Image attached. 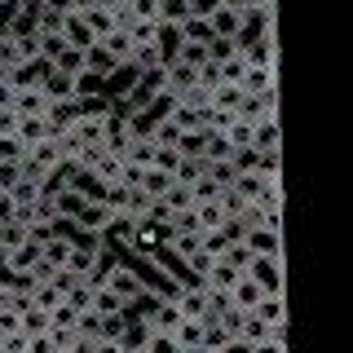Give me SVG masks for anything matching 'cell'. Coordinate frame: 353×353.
Instances as JSON below:
<instances>
[{"instance_id":"cell-17","label":"cell","mask_w":353,"mask_h":353,"mask_svg":"<svg viewBox=\"0 0 353 353\" xmlns=\"http://www.w3.org/2000/svg\"><path fill=\"white\" fill-rule=\"evenodd\" d=\"M256 318H265V323H287V292H279V296H261V305L252 309Z\"/></svg>"},{"instance_id":"cell-37","label":"cell","mask_w":353,"mask_h":353,"mask_svg":"<svg viewBox=\"0 0 353 353\" xmlns=\"http://www.w3.org/2000/svg\"><path fill=\"white\" fill-rule=\"evenodd\" d=\"M190 190H194V203H216V199H221V185H216V181H212L208 172L199 176V181L190 185Z\"/></svg>"},{"instance_id":"cell-44","label":"cell","mask_w":353,"mask_h":353,"mask_svg":"<svg viewBox=\"0 0 353 353\" xmlns=\"http://www.w3.org/2000/svg\"><path fill=\"white\" fill-rule=\"evenodd\" d=\"M22 176L18 163H0V190H14V181Z\"/></svg>"},{"instance_id":"cell-45","label":"cell","mask_w":353,"mask_h":353,"mask_svg":"<svg viewBox=\"0 0 353 353\" xmlns=\"http://www.w3.org/2000/svg\"><path fill=\"white\" fill-rule=\"evenodd\" d=\"M14 216H18L14 194H9V190H0V221H14Z\"/></svg>"},{"instance_id":"cell-13","label":"cell","mask_w":353,"mask_h":353,"mask_svg":"<svg viewBox=\"0 0 353 353\" xmlns=\"http://www.w3.org/2000/svg\"><path fill=\"white\" fill-rule=\"evenodd\" d=\"M93 314H102V318H110V314H128V305H124V296H115L106 283H93Z\"/></svg>"},{"instance_id":"cell-1","label":"cell","mask_w":353,"mask_h":353,"mask_svg":"<svg viewBox=\"0 0 353 353\" xmlns=\"http://www.w3.org/2000/svg\"><path fill=\"white\" fill-rule=\"evenodd\" d=\"M97 283H106L115 296H124V305H128V309H132V305L141 301V296L150 292L146 279H141V274L132 270V265H119V261H115V265L106 261V265H102V274H97Z\"/></svg>"},{"instance_id":"cell-49","label":"cell","mask_w":353,"mask_h":353,"mask_svg":"<svg viewBox=\"0 0 353 353\" xmlns=\"http://www.w3.org/2000/svg\"><path fill=\"white\" fill-rule=\"evenodd\" d=\"M97 5V0H71V9H75V14H84V9H93Z\"/></svg>"},{"instance_id":"cell-42","label":"cell","mask_w":353,"mask_h":353,"mask_svg":"<svg viewBox=\"0 0 353 353\" xmlns=\"http://www.w3.org/2000/svg\"><path fill=\"white\" fill-rule=\"evenodd\" d=\"M9 132H18V110L0 106V137H9Z\"/></svg>"},{"instance_id":"cell-6","label":"cell","mask_w":353,"mask_h":353,"mask_svg":"<svg viewBox=\"0 0 353 353\" xmlns=\"http://www.w3.org/2000/svg\"><path fill=\"white\" fill-rule=\"evenodd\" d=\"M110 216H115V212H110L106 203H84L80 216H75V230H80V234H106Z\"/></svg>"},{"instance_id":"cell-8","label":"cell","mask_w":353,"mask_h":353,"mask_svg":"<svg viewBox=\"0 0 353 353\" xmlns=\"http://www.w3.org/2000/svg\"><path fill=\"white\" fill-rule=\"evenodd\" d=\"M248 18H252V14H239V9H225V5H221L208 22H212V36H230V40H239L243 31H248Z\"/></svg>"},{"instance_id":"cell-14","label":"cell","mask_w":353,"mask_h":353,"mask_svg":"<svg viewBox=\"0 0 353 353\" xmlns=\"http://www.w3.org/2000/svg\"><path fill=\"white\" fill-rule=\"evenodd\" d=\"M274 88V66L265 62H248V75H243V93H270Z\"/></svg>"},{"instance_id":"cell-39","label":"cell","mask_w":353,"mask_h":353,"mask_svg":"<svg viewBox=\"0 0 353 353\" xmlns=\"http://www.w3.org/2000/svg\"><path fill=\"white\" fill-rule=\"evenodd\" d=\"M221 256H225L230 265H239V270H248V265H252V248H248V243L239 239V243H230V248L221 252Z\"/></svg>"},{"instance_id":"cell-36","label":"cell","mask_w":353,"mask_h":353,"mask_svg":"<svg viewBox=\"0 0 353 353\" xmlns=\"http://www.w3.org/2000/svg\"><path fill=\"white\" fill-rule=\"evenodd\" d=\"M154 168H163V172L176 176V168H181V150H176V146H159V141H154Z\"/></svg>"},{"instance_id":"cell-33","label":"cell","mask_w":353,"mask_h":353,"mask_svg":"<svg viewBox=\"0 0 353 353\" xmlns=\"http://www.w3.org/2000/svg\"><path fill=\"white\" fill-rule=\"evenodd\" d=\"M84 18H88V27H93V36H97V40H102L106 31H115V18H110V9H106V5L84 9Z\"/></svg>"},{"instance_id":"cell-30","label":"cell","mask_w":353,"mask_h":353,"mask_svg":"<svg viewBox=\"0 0 353 353\" xmlns=\"http://www.w3.org/2000/svg\"><path fill=\"white\" fill-rule=\"evenodd\" d=\"M248 345H261V340H270V323L265 318H256V314H243V331H239Z\"/></svg>"},{"instance_id":"cell-21","label":"cell","mask_w":353,"mask_h":353,"mask_svg":"<svg viewBox=\"0 0 353 353\" xmlns=\"http://www.w3.org/2000/svg\"><path fill=\"white\" fill-rule=\"evenodd\" d=\"M265 185H270V181H265V172H256V168H252V172H239V181H234V190H239L243 199H248V203H261V194H265Z\"/></svg>"},{"instance_id":"cell-20","label":"cell","mask_w":353,"mask_h":353,"mask_svg":"<svg viewBox=\"0 0 353 353\" xmlns=\"http://www.w3.org/2000/svg\"><path fill=\"white\" fill-rule=\"evenodd\" d=\"M18 137L27 141V146H36V141L49 137V119L44 115H18Z\"/></svg>"},{"instance_id":"cell-23","label":"cell","mask_w":353,"mask_h":353,"mask_svg":"<svg viewBox=\"0 0 353 353\" xmlns=\"http://www.w3.org/2000/svg\"><path fill=\"white\" fill-rule=\"evenodd\" d=\"M115 58H110V53L102 49V44H93V49H84V71H93V75H102V80H106V75L110 71H115Z\"/></svg>"},{"instance_id":"cell-22","label":"cell","mask_w":353,"mask_h":353,"mask_svg":"<svg viewBox=\"0 0 353 353\" xmlns=\"http://www.w3.org/2000/svg\"><path fill=\"white\" fill-rule=\"evenodd\" d=\"M194 216H199V234L225 225V208H221V199H216V203H194Z\"/></svg>"},{"instance_id":"cell-10","label":"cell","mask_w":353,"mask_h":353,"mask_svg":"<svg viewBox=\"0 0 353 353\" xmlns=\"http://www.w3.org/2000/svg\"><path fill=\"white\" fill-rule=\"evenodd\" d=\"M75 80H80V75H71V71H58V66H53L49 75H44V97H49V102H66V97H75Z\"/></svg>"},{"instance_id":"cell-16","label":"cell","mask_w":353,"mask_h":353,"mask_svg":"<svg viewBox=\"0 0 353 353\" xmlns=\"http://www.w3.org/2000/svg\"><path fill=\"white\" fill-rule=\"evenodd\" d=\"M176 62H185V66H203V62H212V53H208V40H185L176 44V53H172Z\"/></svg>"},{"instance_id":"cell-26","label":"cell","mask_w":353,"mask_h":353,"mask_svg":"<svg viewBox=\"0 0 353 353\" xmlns=\"http://www.w3.org/2000/svg\"><path fill=\"white\" fill-rule=\"evenodd\" d=\"M18 323H22V331H27V336H40V331H49V309L27 305V309L18 314Z\"/></svg>"},{"instance_id":"cell-50","label":"cell","mask_w":353,"mask_h":353,"mask_svg":"<svg viewBox=\"0 0 353 353\" xmlns=\"http://www.w3.org/2000/svg\"><path fill=\"white\" fill-rule=\"evenodd\" d=\"M0 340H5V336H0Z\"/></svg>"},{"instance_id":"cell-7","label":"cell","mask_w":353,"mask_h":353,"mask_svg":"<svg viewBox=\"0 0 353 353\" xmlns=\"http://www.w3.org/2000/svg\"><path fill=\"white\" fill-rule=\"evenodd\" d=\"M261 296H265V292H261V283L252 279V274H239V283L230 287V305L243 309V314H252V309L261 305Z\"/></svg>"},{"instance_id":"cell-47","label":"cell","mask_w":353,"mask_h":353,"mask_svg":"<svg viewBox=\"0 0 353 353\" xmlns=\"http://www.w3.org/2000/svg\"><path fill=\"white\" fill-rule=\"evenodd\" d=\"M252 353H287V340H261L252 345Z\"/></svg>"},{"instance_id":"cell-48","label":"cell","mask_w":353,"mask_h":353,"mask_svg":"<svg viewBox=\"0 0 353 353\" xmlns=\"http://www.w3.org/2000/svg\"><path fill=\"white\" fill-rule=\"evenodd\" d=\"M14 93H18L14 80H0V106H14Z\"/></svg>"},{"instance_id":"cell-25","label":"cell","mask_w":353,"mask_h":353,"mask_svg":"<svg viewBox=\"0 0 353 353\" xmlns=\"http://www.w3.org/2000/svg\"><path fill=\"white\" fill-rule=\"evenodd\" d=\"M27 239H31L27 221H18V216H14V221H0V248H5V252L18 248V243H27Z\"/></svg>"},{"instance_id":"cell-3","label":"cell","mask_w":353,"mask_h":353,"mask_svg":"<svg viewBox=\"0 0 353 353\" xmlns=\"http://www.w3.org/2000/svg\"><path fill=\"white\" fill-rule=\"evenodd\" d=\"M239 265H230L225 256H216L212 265H208V274H203V279H199V283H203L208 287V292H212V296H230V287H234L239 283Z\"/></svg>"},{"instance_id":"cell-34","label":"cell","mask_w":353,"mask_h":353,"mask_svg":"<svg viewBox=\"0 0 353 353\" xmlns=\"http://www.w3.org/2000/svg\"><path fill=\"white\" fill-rule=\"evenodd\" d=\"M190 18V0H159V22H181Z\"/></svg>"},{"instance_id":"cell-2","label":"cell","mask_w":353,"mask_h":353,"mask_svg":"<svg viewBox=\"0 0 353 353\" xmlns=\"http://www.w3.org/2000/svg\"><path fill=\"white\" fill-rule=\"evenodd\" d=\"M243 274H252V279L261 283V292H265V296L287 292V283H283V256H252V265H248Z\"/></svg>"},{"instance_id":"cell-38","label":"cell","mask_w":353,"mask_h":353,"mask_svg":"<svg viewBox=\"0 0 353 353\" xmlns=\"http://www.w3.org/2000/svg\"><path fill=\"white\" fill-rule=\"evenodd\" d=\"M225 137L234 141V146H252V137H256V124H248V119H234V124L225 128Z\"/></svg>"},{"instance_id":"cell-40","label":"cell","mask_w":353,"mask_h":353,"mask_svg":"<svg viewBox=\"0 0 353 353\" xmlns=\"http://www.w3.org/2000/svg\"><path fill=\"white\" fill-rule=\"evenodd\" d=\"M132 18H146V22H159V0H128Z\"/></svg>"},{"instance_id":"cell-19","label":"cell","mask_w":353,"mask_h":353,"mask_svg":"<svg viewBox=\"0 0 353 353\" xmlns=\"http://www.w3.org/2000/svg\"><path fill=\"white\" fill-rule=\"evenodd\" d=\"M97 44H102V49L110 53V58H115V62H128L132 58V36H128V31H106V36L102 40H97Z\"/></svg>"},{"instance_id":"cell-24","label":"cell","mask_w":353,"mask_h":353,"mask_svg":"<svg viewBox=\"0 0 353 353\" xmlns=\"http://www.w3.org/2000/svg\"><path fill=\"white\" fill-rule=\"evenodd\" d=\"M9 194H14V203H18V208H31V203H40V199H44V185H40V181H31V176H18Z\"/></svg>"},{"instance_id":"cell-15","label":"cell","mask_w":353,"mask_h":353,"mask_svg":"<svg viewBox=\"0 0 353 353\" xmlns=\"http://www.w3.org/2000/svg\"><path fill=\"white\" fill-rule=\"evenodd\" d=\"M36 261H40V243L36 239L9 248V270H14V274H31V265H36Z\"/></svg>"},{"instance_id":"cell-28","label":"cell","mask_w":353,"mask_h":353,"mask_svg":"<svg viewBox=\"0 0 353 353\" xmlns=\"http://www.w3.org/2000/svg\"><path fill=\"white\" fill-rule=\"evenodd\" d=\"M163 203H168V212H185V208H194V190L185 181H172V190L163 194Z\"/></svg>"},{"instance_id":"cell-11","label":"cell","mask_w":353,"mask_h":353,"mask_svg":"<svg viewBox=\"0 0 353 353\" xmlns=\"http://www.w3.org/2000/svg\"><path fill=\"white\" fill-rule=\"evenodd\" d=\"M14 110H18V115H44V110H49V97H44L40 84L18 88V93H14Z\"/></svg>"},{"instance_id":"cell-41","label":"cell","mask_w":353,"mask_h":353,"mask_svg":"<svg viewBox=\"0 0 353 353\" xmlns=\"http://www.w3.org/2000/svg\"><path fill=\"white\" fill-rule=\"evenodd\" d=\"M27 353H62V349L53 345L49 331H40V336H27Z\"/></svg>"},{"instance_id":"cell-12","label":"cell","mask_w":353,"mask_h":353,"mask_svg":"<svg viewBox=\"0 0 353 353\" xmlns=\"http://www.w3.org/2000/svg\"><path fill=\"white\" fill-rule=\"evenodd\" d=\"M176 345L181 349H203V336H208V323L203 318H181V323H176Z\"/></svg>"},{"instance_id":"cell-31","label":"cell","mask_w":353,"mask_h":353,"mask_svg":"<svg viewBox=\"0 0 353 353\" xmlns=\"http://www.w3.org/2000/svg\"><path fill=\"white\" fill-rule=\"evenodd\" d=\"M239 102H243V84H216V88H212V106L239 110Z\"/></svg>"},{"instance_id":"cell-5","label":"cell","mask_w":353,"mask_h":353,"mask_svg":"<svg viewBox=\"0 0 353 353\" xmlns=\"http://www.w3.org/2000/svg\"><path fill=\"white\" fill-rule=\"evenodd\" d=\"M62 36H66V44L71 49H93L97 44V36H93V27H88V18L84 14H62Z\"/></svg>"},{"instance_id":"cell-9","label":"cell","mask_w":353,"mask_h":353,"mask_svg":"<svg viewBox=\"0 0 353 353\" xmlns=\"http://www.w3.org/2000/svg\"><path fill=\"white\" fill-rule=\"evenodd\" d=\"M27 159L36 163V168H44V172H53V168H62V146H58V137H44V141H36V146H27Z\"/></svg>"},{"instance_id":"cell-29","label":"cell","mask_w":353,"mask_h":353,"mask_svg":"<svg viewBox=\"0 0 353 353\" xmlns=\"http://www.w3.org/2000/svg\"><path fill=\"white\" fill-rule=\"evenodd\" d=\"M124 159H128V163H141V168H150V163H154V137H132V146H128Z\"/></svg>"},{"instance_id":"cell-43","label":"cell","mask_w":353,"mask_h":353,"mask_svg":"<svg viewBox=\"0 0 353 353\" xmlns=\"http://www.w3.org/2000/svg\"><path fill=\"white\" fill-rule=\"evenodd\" d=\"M221 9V0H190V18H212Z\"/></svg>"},{"instance_id":"cell-4","label":"cell","mask_w":353,"mask_h":353,"mask_svg":"<svg viewBox=\"0 0 353 353\" xmlns=\"http://www.w3.org/2000/svg\"><path fill=\"white\" fill-rule=\"evenodd\" d=\"M243 243L252 248V256H283V230H265V225H252Z\"/></svg>"},{"instance_id":"cell-27","label":"cell","mask_w":353,"mask_h":353,"mask_svg":"<svg viewBox=\"0 0 353 353\" xmlns=\"http://www.w3.org/2000/svg\"><path fill=\"white\" fill-rule=\"evenodd\" d=\"M252 146H256V150H279V146H283L279 119H261V124H256V137H252Z\"/></svg>"},{"instance_id":"cell-35","label":"cell","mask_w":353,"mask_h":353,"mask_svg":"<svg viewBox=\"0 0 353 353\" xmlns=\"http://www.w3.org/2000/svg\"><path fill=\"white\" fill-rule=\"evenodd\" d=\"M53 66H58V71H71V75H84V49H71V44H66L58 58H53Z\"/></svg>"},{"instance_id":"cell-32","label":"cell","mask_w":353,"mask_h":353,"mask_svg":"<svg viewBox=\"0 0 353 353\" xmlns=\"http://www.w3.org/2000/svg\"><path fill=\"white\" fill-rule=\"evenodd\" d=\"M22 159H27V141H22L18 132L0 137V163H22Z\"/></svg>"},{"instance_id":"cell-46","label":"cell","mask_w":353,"mask_h":353,"mask_svg":"<svg viewBox=\"0 0 353 353\" xmlns=\"http://www.w3.org/2000/svg\"><path fill=\"white\" fill-rule=\"evenodd\" d=\"M93 353H124V340H110V336H97V349Z\"/></svg>"},{"instance_id":"cell-18","label":"cell","mask_w":353,"mask_h":353,"mask_svg":"<svg viewBox=\"0 0 353 353\" xmlns=\"http://www.w3.org/2000/svg\"><path fill=\"white\" fill-rule=\"evenodd\" d=\"M172 181H176V176H172V172H163V168H154V163H150L146 172H141V190H146L150 199H163V194L172 190Z\"/></svg>"}]
</instances>
